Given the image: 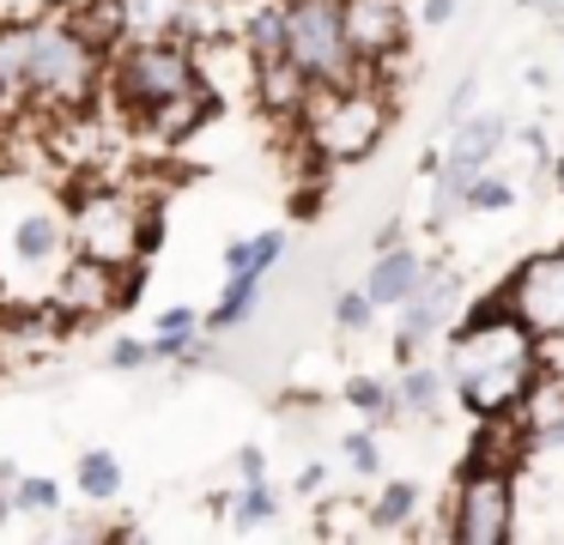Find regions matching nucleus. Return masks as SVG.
<instances>
[{
    "label": "nucleus",
    "mask_w": 564,
    "mask_h": 545,
    "mask_svg": "<svg viewBox=\"0 0 564 545\" xmlns=\"http://www.w3.org/2000/svg\"><path fill=\"white\" fill-rule=\"evenodd\" d=\"M225 515H231L237 533H256V527H268V521L280 515V497H273L268 479H256V484H243V491L225 503Z\"/></svg>",
    "instance_id": "23"
},
{
    "label": "nucleus",
    "mask_w": 564,
    "mask_h": 545,
    "mask_svg": "<svg viewBox=\"0 0 564 545\" xmlns=\"http://www.w3.org/2000/svg\"><path fill=\"white\" fill-rule=\"evenodd\" d=\"M346 460H352V472H358V479H377V472H382V448H377V430H352V436H346Z\"/></svg>",
    "instance_id": "29"
},
{
    "label": "nucleus",
    "mask_w": 564,
    "mask_h": 545,
    "mask_svg": "<svg viewBox=\"0 0 564 545\" xmlns=\"http://www.w3.org/2000/svg\"><path fill=\"white\" fill-rule=\"evenodd\" d=\"M431 170H437V182H431V225H449V218L462 212L467 182H474L486 164H467V157H437Z\"/></svg>",
    "instance_id": "21"
},
{
    "label": "nucleus",
    "mask_w": 564,
    "mask_h": 545,
    "mask_svg": "<svg viewBox=\"0 0 564 545\" xmlns=\"http://www.w3.org/2000/svg\"><path fill=\"white\" fill-rule=\"evenodd\" d=\"M237 479L243 484L268 479V455H261V448H237Z\"/></svg>",
    "instance_id": "33"
},
{
    "label": "nucleus",
    "mask_w": 564,
    "mask_h": 545,
    "mask_svg": "<svg viewBox=\"0 0 564 545\" xmlns=\"http://www.w3.org/2000/svg\"><path fill=\"white\" fill-rule=\"evenodd\" d=\"M104 73H110V91L128 116H147V109L171 103V97L195 91L200 67L195 48L183 36H152V43H116L104 55Z\"/></svg>",
    "instance_id": "5"
},
{
    "label": "nucleus",
    "mask_w": 564,
    "mask_h": 545,
    "mask_svg": "<svg viewBox=\"0 0 564 545\" xmlns=\"http://www.w3.org/2000/svg\"><path fill=\"white\" fill-rule=\"evenodd\" d=\"M534 448H564V418H552L546 430L534 436Z\"/></svg>",
    "instance_id": "37"
},
{
    "label": "nucleus",
    "mask_w": 564,
    "mask_h": 545,
    "mask_svg": "<svg viewBox=\"0 0 564 545\" xmlns=\"http://www.w3.org/2000/svg\"><path fill=\"white\" fill-rule=\"evenodd\" d=\"M285 254V230H261V237H243V273H261L268 279V266Z\"/></svg>",
    "instance_id": "28"
},
{
    "label": "nucleus",
    "mask_w": 564,
    "mask_h": 545,
    "mask_svg": "<svg viewBox=\"0 0 564 545\" xmlns=\"http://www.w3.org/2000/svg\"><path fill=\"white\" fill-rule=\"evenodd\" d=\"M389 91L358 73L346 85H310L304 103H297V121H304V145L322 157V164H358V157L377 152V140L389 133Z\"/></svg>",
    "instance_id": "2"
},
{
    "label": "nucleus",
    "mask_w": 564,
    "mask_h": 545,
    "mask_svg": "<svg viewBox=\"0 0 564 545\" xmlns=\"http://www.w3.org/2000/svg\"><path fill=\"white\" fill-rule=\"evenodd\" d=\"M334 321L346 327V334H365L370 321H377V303H370V291L358 285V291H340L334 297Z\"/></svg>",
    "instance_id": "27"
},
{
    "label": "nucleus",
    "mask_w": 564,
    "mask_h": 545,
    "mask_svg": "<svg viewBox=\"0 0 564 545\" xmlns=\"http://www.w3.org/2000/svg\"><path fill=\"white\" fill-rule=\"evenodd\" d=\"M7 497H13V515H55V509H62V484L55 479H25V472L7 484Z\"/></svg>",
    "instance_id": "25"
},
{
    "label": "nucleus",
    "mask_w": 564,
    "mask_h": 545,
    "mask_svg": "<svg viewBox=\"0 0 564 545\" xmlns=\"http://www.w3.org/2000/svg\"><path fill=\"white\" fill-rule=\"evenodd\" d=\"M449 503V539L455 545H503L516 533V484L510 467H486V460H467L462 479H455Z\"/></svg>",
    "instance_id": "7"
},
{
    "label": "nucleus",
    "mask_w": 564,
    "mask_h": 545,
    "mask_svg": "<svg viewBox=\"0 0 564 545\" xmlns=\"http://www.w3.org/2000/svg\"><path fill=\"white\" fill-rule=\"evenodd\" d=\"M558 188H564V157H558Z\"/></svg>",
    "instance_id": "40"
},
{
    "label": "nucleus",
    "mask_w": 564,
    "mask_h": 545,
    "mask_svg": "<svg viewBox=\"0 0 564 545\" xmlns=\"http://www.w3.org/2000/svg\"><path fill=\"white\" fill-rule=\"evenodd\" d=\"M474 91H479V79H474V73H467V79H462V85H455V91H449V103H443V121L467 116V109H474Z\"/></svg>",
    "instance_id": "32"
},
{
    "label": "nucleus",
    "mask_w": 564,
    "mask_h": 545,
    "mask_svg": "<svg viewBox=\"0 0 564 545\" xmlns=\"http://www.w3.org/2000/svg\"><path fill=\"white\" fill-rule=\"evenodd\" d=\"M225 7H256V0H225Z\"/></svg>",
    "instance_id": "39"
},
{
    "label": "nucleus",
    "mask_w": 564,
    "mask_h": 545,
    "mask_svg": "<svg viewBox=\"0 0 564 545\" xmlns=\"http://www.w3.org/2000/svg\"><path fill=\"white\" fill-rule=\"evenodd\" d=\"M116 309V266L86 261V254H62V279H55V315L67 321H98Z\"/></svg>",
    "instance_id": "10"
},
{
    "label": "nucleus",
    "mask_w": 564,
    "mask_h": 545,
    "mask_svg": "<svg viewBox=\"0 0 564 545\" xmlns=\"http://www.w3.org/2000/svg\"><path fill=\"white\" fill-rule=\"evenodd\" d=\"M164 237V225L152 218V206L128 188H86L67 206V249L104 266H134L147 261V249Z\"/></svg>",
    "instance_id": "4"
},
{
    "label": "nucleus",
    "mask_w": 564,
    "mask_h": 545,
    "mask_svg": "<svg viewBox=\"0 0 564 545\" xmlns=\"http://www.w3.org/2000/svg\"><path fill=\"white\" fill-rule=\"evenodd\" d=\"M394 242H406V225H401V218H382V225H377V249H394Z\"/></svg>",
    "instance_id": "35"
},
{
    "label": "nucleus",
    "mask_w": 564,
    "mask_h": 545,
    "mask_svg": "<svg viewBox=\"0 0 564 545\" xmlns=\"http://www.w3.org/2000/svg\"><path fill=\"white\" fill-rule=\"evenodd\" d=\"M516 194H510V182L503 176H491V170H479L474 182H467V194H462V212H503Z\"/></svg>",
    "instance_id": "26"
},
{
    "label": "nucleus",
    "mask_w": 564,
    "mask_h": 545,
    "mask_svg": "<svg viewBox=\"0 0 564 545\" xmlns=\"http://www.w3.org/2000/svg\"><path fill=\"white\" fill-rule=\"evenodd\" d=\"M358 509H365L370 533H406L419 521V484L413 479H389L370 503H358Z\"/></svg>",
    "instance_id": "19"
},
{
    "label": "nucleus",
    "mask_w": 564,
    "mask_h": 545,
    "mask_svg": "<svg viewBox=\"0 0 564 545\" xmlns=\"http://www.w3.org/2000/svg\"><path fill=\"white\" fill-rule=\"evenodd\" d=\"M346 406L365 412L370 424H394V394H389L382 375H352V382H346Z\"/></svg>",
    "instance_id": "24"
},
{
    "label": "nucleus",
    "mask_w": 564,
    "mask_h": 545,
    "mask_svg": "<svg viewBox=\"0 0 564 545\" xmlns=\"http://www.w3.org/2000/svg\"><path fill=\"white\" fill-rule=\"evenodd\" d=\"M25 109H86L104 85V48H91L67 12L25 19Z\"/></svg>",
    "instance_id": "3"
},
{
    "label": "nucleus",
    "mask_w": 564,
    "mask_h": 545,
    "mask_svg": "<svg viewBox=\"0 0 564 545\" xmlns=\"http://www.w3.org/2000/svg\"><path fill=\"white\" fill-rule=\"evenodd\" d=\"M394 394V418H437L443 400H449V382H443L437 363H413L406 358V370L389 382Z\"/></svg>",
    "instance_id": "14"
},
{
    "label": "nucleus",
    "mask_w": 564,
    "mask_h": 545,
    "mask_svg": "<svg viewBox=\"0 0 564 545\" xmlns=\"http://www.w3.org/2000/svg\"><path fill=\"white\" fill-rule=\"evenodd\" d=\"M394 309H401V327H394V358H419V351L431 346V339L443 334V327H449V303H437V297H406V303H394Z\"/></svg>",
    "instance_id": "15"
},
{
    "label": "nucleus",
    "mask_w": 564,
    "mask_h": 545,
    "mask_svg": "<svg viewBox=\"0 0 564 545\" xmlns=\"http://www.w3.org/2000/svg\"><path fill=\"white\" fill-rule=\"evenodd\" d=\"M74 479H79V497H86V503H116V491H122V460H116L110 448H86Z\"/></svg>",
    "instance_id": "22"
},
{
    "label": "nucleus",
    "mask_w": 564,
    "mask_h": 545,
    "mask_svg": "<svg viewBox=\"0 0 564 545\" xmlns=\"http://www.w3.org/2000/svg\"><path fill=\"white\" fill-rule=\"evenodd\" d=\"M425 24H449L455 19V0H425V12H419Z\"/></svg>",
    "instance_id": "36"
},
{
    "label": "nucleus",
    "mask_w": 564,
    "mask_h": 545,
    "mask_svg": "<svg viewBox=\"0 0 564 545\" xmlns=\"http://www.w3.org/2000/svg\"><path fill=\"white\" fill-rule=\"evenodd\" d=\"M503 303H510V315L534 339L564 334V249L528 254V261L516 266V279L503 285Z\"/></svg>",
    "instance_id": "8"
},
{
    "label": "nucleus",
    "mask_w": 564,
    "mask_h": 545,
    "mask_svg": "<svg viewBox=\"0 0 564 545\" xmlns=\"http://www.w3.org/2000/svg\"><path fill=\"white\" fill-rule=\"evenodd\" d=\"M304 91H310V79H304V73H297L285 55L256 61V85H249V97H256V103L268 109V116H297Z\"/></svg>",
    "instance_id": "16"
},
{
    "label": "nucleus",
    "mask_w": 564,
    "mask_h": 545,
    "mask_svg": "<svg viewBox=\"0 0 564 545\" xmlns=\"http://www.w3.org/2000/svg\"><path fill=\"white\" fill-rule=\"evenodd\" d=\"M13 521V497H7V484H0V527Z\"/></svg>",
    "instance_id": "38"
},
{
    "label": "nucleus",
    "mask_w": 564,
    "mask_h": 545,
    "mask_svg": "<svg viewBox=\"0 0 564 545\" xmlns=\"http://www.w3.org/2000/svg\"><path fill=\"white\" fill-rule=\"evenodd\" d=\"M256 309H261V273H231L219 291V303L200 315V327H207V334H231V327H243Z\"/></svg>",
    "instance_id": "20"
},
{
    "label": "nucleus",
    "mask_w": 564,
    "mask_h": 545,
    "mask_svg": "<svg viewBox=\"0 0 564 545\" xmlns=\"http://www.w3.org/2000/svg\"><path fill=\"white\" fill-rule=\"evenodd\" d=\"M534 370H540V339L510 315L503 291L479 297L474 315H467L449 334V346H443V382H449V394L462 400L474 418L510 412L516 400H522V388L534 382Z\"/></svg>",
    "instance_id": "1"
},
{
    "label": "nucleus",
    "mask_w": 564,
    "mask_h": 545,
    "mask_svg": "<svg viewBox=\"0 0 564 545\" xmlns=\"http://www.w3.org/2000/svg\"><path fill=\"white\" fill-rule=\"evenodd\" d=\"M13 254L25 266L62 261V254H67V212H62V206H50V200L25 206V212L13 218Z\"/></svg>",
    "instance_id": "11"
},
{
    "label": "nucleus",
    "mask_w": 564,
    "mask_h": 545,
    "mask_svg": "<svg viewBox=\"0 0 564 545\" xmlns=\"http://www.w3.org/2000/svg\"><path fill=\"white\" fill-rule=\"evenodd\" d=\"M340 31L358 67H382L406 48V0H340Z\"/></svg>",
    "instance_id": "9"
},
{
    "label": "nucleus",
    "mask_w": 564,
    "mask_h": 545,
    "mask_svg": "<svg viewBox=\"0 0 564 545\" xmlns=\"http://www.w3.org/2000/svg\"><path fill=\"white\" fill-rule=\"evenodd\" d=\"M147 363H152V358H147V339H128V334L110 339V370L128 375V370H147Z\"/></svg>",
    "instance_id": "30"
},
{
    "label": "nucleus",
    "mask_w": 564,
    "mask_h": 545,
    "mask_svg": "<svg viewBox=\"0 0 564 545\" xmlns=\"http://www.w3.org/2000/svg\"><path fill=\"white\" fill-rule=\"evenodd\" d=\"M285 61L310 85H346L365 73L346 48L340 0H285Z\"/></svg>",
    "instance_id": "6"
},
{
    "label": "nucleus",
    "mask_w": 564,
    "mask_h": 545,
    "mask_svg": "<svg viewBox=\"0 0 564 545\" xmlns=\"http://www.w3.org/2000/svg\"><path fill=\"white\" fill-rule=\"evenodd\" d=\"M122 43H152V36H176L183 0H110Z\"/></svg>",
    "instance_id": "18"
},
{
    "label": "nucleus",
    "mask_w": 564,
    "mask_h": 545,
    "mask_svg": "<svg viewBox=\"0 0 564 545\" xmlns=\"http://www.w3.org/2000/svg\"><path fill=\"white\" fill-rule=\"evenodd\" d=\"M419 279H425V261H419L406 242H394V249H377V266H370L365 291L377 309H394V303H406L419 291Z\"/></svg>",
    "instance_id": "13"
},
{
    "label": "nucleus",
    "mask_w": 564,
    "mask_h": 545,
    "mask_svg": "<svg viewBox=\"0 0 564 545\" xmlns=\"http://www.w3.org/2000/svg\"><path fill=\"white\" fill-rule=\"evenodd\" d=\"M510 140V121L479 109V116H455L449 121V157H467V164H491Z\"/></svg>",
    "instance_id": "17"
},
{
    "label": "nucleus",
    "mask_w": 564,
    "mask_h": 545,
    "mask_svg": "<svg viewBox=\"0 0 564 545\" xmlns=\"http://www.w3.org/2000/svg\"><path fill=\"white\" fill-rule=\"evenodd\" d=\"M159 334H200V309H188V303H171V309L159 315Z\"/></svg>",
    "instance_id": "31"
},
{
    "label": "nucleus",
    "mask_w": 564,
    "mask_h": 545,
    "mask_svg": "<svg viewBox=\"0 0 564 545\" xmlns=\"http://www.w3.org/2000/svg\"><path fill=\"white\" fill-rule=\"evenodd\" d=\"M207 116H213V91H207V85H195V91L171 97V103L147 109V116H134V121H140V133H147V140L164 152V145H183V140H188V133H195Z\"/></svg>",
    "instance_id": "12"
},
{
    "label": "nucleus",
    "mask_w": 564,
    "mask_h": 545,
    "mask_svg": "<svg viewBox=\"0 0 564 545\" xmlns=\"http://www.w3.org/2000/svg\"><path fill=\"white\" fill-rule=\"evenodd\" d=\"M322 484H328V460H310V467H297V491H322Z\"/></svg>",
    "instance_id": "34"
}]
</instances>
